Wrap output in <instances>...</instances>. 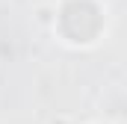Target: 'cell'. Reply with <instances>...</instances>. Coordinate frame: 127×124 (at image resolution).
<instances>
[{"label": "cell", "instance_id": "obj_1", "mask_svg": "<svg viewBox=\"0 0 127 124\" xmlns=\"http://www.w3.org/2000/svg\"><path fill=\"white\" fill-rule=\"evenodd\" d=\"M62 30L74 41H89L100 30V12L89 0H74L62 9Z\"/></svg>", "mask_w": 127, "mask_h": 124}]
</instances>
